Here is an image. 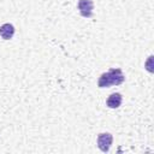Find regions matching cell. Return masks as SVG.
Returning <instances> with one entry per match:
<instances>
[{
    "mask_svg": "<svg viewBox=\"0 0 154 154\" xmlns=\"http://www.w3.org/2000/svg\"><path fill=\"white\" fill-rule=\"evenodd\" d=\"M14 25L11 23H5L2 25H0V36L4 40H11L14 35Z\"/></svg>",
    "mask_w": 154,
    "mask_h": 154,
    "instance_id": "cell-4",
    "label": "cell"
},
{
    "mask_svg": "<svg viewBox=\"0 0 154 154\" xmlns=\"http://www.w3.org/2000/svg\"><path fill=\"white\" fill-rule=\"evenodd\" d=\"M125 81V76L120 69H111L107 72H103L99 81H97V87L99 88H108L111 85H119Z\"/></svg>",
    "mask_w": 154,
    "mask_h": 154,
    "instance_id": "cell-1",
    "label": "cell"
},
{
    "mask_svg": "<svg viewBox=\"0 0 154 154\" xmlns=\"http://www.w3.org/2000/svg\"><path fill=\"white\" fill-rule=\"evenodd\" d=\"M122 102H123V96L120 93H113L106 100V105L108 108H118L122 105Z\"/></svg>",
    "mask_w": 154,
    "mask_h": 154,
    "instance_id": "cell-5",
    "label": "cell"
},
{
    "mask_svg": "<svg viewBox=\"0 0 154 154\" xmlns=\"http://www.w3.org/2000/svg\"><path fill=\"white\" fill-rule=\"evenodd\" d=\"M144 67H146V70L148 71V72H153L154 70H153V55H149V58H148V60L144 63Z\"/></svg>",
    "mask_w": 154,
    "mask_h": 154,
    "instance_id": "cell-6",
    "label": "cell"
},
{
    "mask_svg": "<svg viewBox=\"0 0 154 154\" xmlns=\"http://www.w3.org/2000/svg\"><path fill=\"white\" fill-rule=\"evenodd\" d=\"M96 142H97V147L101 152L108 153L109 149H111L112 142H113V136L109 132H101V134L97 135Z\"/></svg>",
    "mask_w": 154,
    "mask_h": 154,
    "instance_id": "cell-2",
    "label": "cell"
},
{
    "mask_svg": "<svg viewBox=\"0 0 154 154\" xmlns=\"http://www.w3.org/2000/svg\"><path fill=\"white\" fill-rule=\"evenodd\" d=\"M77 7L79 10V13L84 18H91L93 17V10H94V2L93 0H79L77 4Z\"/></svg>",
    "mask_w": 154,
    "mask_h": 154,
    "instance_id": "cell-3",
    "label": "cell"
}]
</instances>
